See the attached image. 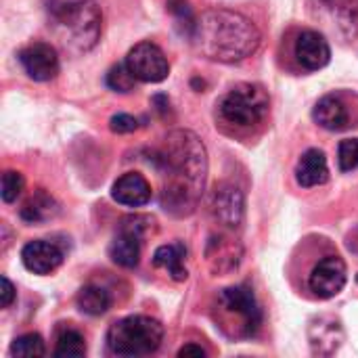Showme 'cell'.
<instances>
[{"label":"cell","instance_id":"484cf974","mask_svg":"<svg viewBox=\"0 0 358 358\" xmlns=\"http://www.w3.org/2000/svg\"><path fill=\"white\" fill-rule=\"evenodd\" d=\"M109 128L115 134H130L138 128V120L130 113H117L109 120Z\"/></svg>","mask_w":358,"mask_h":358},{"label":"cell","instance_id":"603a6c76","mask_svg":"<svg viewBox=\"0 0 358 358\" xmlns=\"http://www.w3.org/2000/svg\"><path fill=\"white\" fill-rule=\"evenodd\" d=\"M136 82H138V80H136V78H134V73L128 69L126 61H124V63L113 65V67L107 71V78H105V84H107L113 92H122V94H126V92L134 90Z\"/></svg>","mask_w":358,"mask_h":358},{"label":"cell","instance_id":"44dd1931","mask_svg":"<svg viewBox=\"0 0 358 358\" xmlns=\"http://www.w3.org/2000/svg\"><path fill=\"white\" fill-rule=\"evenodd\" d=\"M57 358H78L86 355V340L80 331L76 329H65L59 338H57V346L55 352Z\"/></svg>","mask_w":358,"mask_h":358},{"label":"cell","instance_id":"4fadbf2b","mask_svg":"<svg viewBox=\"0 0 358 358\" xmlns=\"http://www.w3.org/2000/svg\"><path fill=\"white\" fill-rule=\"evenodd\" d=\"M313 120L329 132H342L352 126L350 109L346 101L338 94H325L323 99H319L313 109Z\"/></svg>","mask_w":358,"mask_h":358},{"label":"cell","instance_id":"7a4b0ae2","mask_svg":"<svg viewBox=\"0 0 358 358\" xmlns=\"http://www.w3.org/2000/svg\"><path fill=\"white\" fill-rule=\"evenodd\" d=\"M260 29L241 13L227 8L206 10L191 36L193 46L212 61L237 63L252 57L260 46Z\"/></svg>","mask_w":358,"mask_h":358},{"label":"cell","instance_id":"7402d4cb","mask_svg":"<svg viewBox=\"0 0 358 358\" xmlns=\"http://www.w3.org/2000/svg\"><path fill=\"white\" fill-rule=\"evenodd\" d=\"M10 355L21 358H40L46 355V346L42 336L38 334H25L19 336L13 344H10Z\"/></svg>","mask_w":358,"mask_h":358},{"label":"cell","instance_id":"8fae6325","mask_svg":"<svg viewBox=\"0 0 358 358\" xmlns=\"http://www.w3.org/2000/svg\"><path fill=\"white\" fill-rule=\"evenodd\" d=\"M63 258H65L63 250L57 243L44 241V239L29 241L21 250V262L34 275H50V273H55L63 264Z\"/></svg>","mask_w":358,"mask_h":358},{"label":"cell","instance_id":"cb8c5ba5","mask_svg":"<svg viewBox=\"0 0 358 358\" xmlns=\"http://www.w3.org/2000/svg\"><path fill=\"white\" fill-rule=\"evenodd\" d=\"M23 187H25V178H23V174H21V172H17V170H6V172L2 174V191H0L2 201H4V203H13V201H17V197L21 195Z\"/></svg>","mask_w":358,"mask_h":358},{"label":"cell","instance_id":"f546056e","mask_svg":"<svg viewBox=\"0 0 358 358\" xmlns=\"http://www.w3.org/2000/svg\"><path fill=\"white\" fill-rule=\"evenodd\" d=\"M357 281H358V275H357Z\"/></svg>","mask_w":358,"mask_h":358},{"label":"cell","instance_id":"5bb4252c","mask_svg":"<svg viewBox=\"0 0 358 358\" xmlns=\"http://www.w3.org/2000/svg\"><path fill=\"white\" fill-rule=\"evenodd\" d=\"M113 201L128 206V208H141L151 201V185L149 180L138 172H128L120 176L111 187Z\"/></svg>","mask_w":358,"mask_h":358},{"label":"cell","instance_id":"6da1fadb","mask_svg":"<svg viewBox=\"0 0 358 358\" xmlns=\"http://www.w3.org/2000/svg\"><path fill=\"white\" fill-rule=\"evenodd\" d=\"M153 164L168 174L162 206L172 214H189L197 206L208 174L206 147L197 134L174 130L166 136V147L155 153Z\"/></svg>","mask_w":358,"mask_h":358},{"label":"cell","instance_id":"2e32d148","mask_svg":"<svg viewBox=\"0 0 358 358\" xmlns=\"http://www.w3.org/2000/svg\"><path fill=\"white\" fill-rule=\"evenodd\" d=\"M308 340L313 346V352L317 355H334L342 340H344V331L340 321L331 319V317H319L310 323L308 327Z\"/></svg>","mask_w":358,"mask_h":358},{"label":"cell","instance_id":"5b68a950","mask_svg":"<svg viewBox=\"0 0 358 358\" xmlns=\"http://www.w3.org/2000/svg\"><path fill=\"white\" fill-rule=\"evenodd\" d=\"M218 109L224 122L248 128L260 124L268 115L271 99L258 84H239L222 96Z\"/></svg>","mask_w":358,"mask_h":358},{"label":"cell","instance_id":"ba28073f","mask_svg":"<svg viewBox=\"0 0 358 358\" xmlns=\"http://www.w3.org/2000/svg\"><path fill=\"white\" fill-rule=\"evenodd\" d=\"M346 281V262L338 254H327L313 266L308 275V289L319 300H331L344 289Z\"/></svg>","mask_w":358,"mask_h":358},{"label":"cell","instance_id":"f1b7e54d","mask_svg":"<svg viewBox=\"0 0 358 358\" xmlns=\"http://www.w3.org/2000/svg\"><path fill=\"white\" fill-rule=\"evenodd\" d=\"M329 4H340V2H344V0H327Z\"/></svg>","mask_w":358,"mask_h":358},{"label":"cell","instance_id":"9a60e30c","mask_svg":"<svg viewBox=\"0 0 358 358\" xmlns=\"http://www.w3.org/2000/svg\"><path fill=\"white\" fill-rule=\"evenodd\" d=\"M296 180L302 189H313L329 180L327 157L321 149H308L296 164Z\"/></svg>","mask_w":358,"mask_h":358},{"label":"cell","instance_id":"52a82bcc","mask_svg":"<svg viewBox=\"0 0 358 358\" xmlns=\"http://www.w3.org/2000/svg\"><path fill=\"white\" fill-rule=\"evenodd\" d=\"M126 65L138 82L159 84L170 73V63L164 50L153 42H138L126 55Z\"/></svg>","mask_w":358,"mask_h":358},{"label":"cell","instance_id":"d4e9b609","mask_svg":"<svg viewBox=\"0 0 358 358\" xmlns=\"http://www.w3.org/2000/svg\"><path fill=\"white\" fill-rule=\"evenodd\" d=\"M338 164L342 172L358 168V138H344L338 147Z\"/></svg>","mask_w":358,"mask_h":358},{"label":"cell","instance_id":"83f0119b","mask_svg":"<svg viewBox=\"0 0 358 358\" xmlns=\"http://www.w3.org/2000/svg\"><path fill=\"white\" fill-rule=\"evenodd\" d=\"M178 357H199V358H203V357H206V350H203L201 346H197V344H187V346H182V348L178 350Z\"/></svg>","mask_w":358,"mask_h":358},{"label":"cell","instance_id":"30bf717a","mask_svg":"<svg viewBox=\"0 0 358 358\" xmlns=\"http://www.w3.org/2000/svg\"><path fill=\"white\" fill-rule=\"evenodd\" d=\"M294 55L302 69L317 71L329 65L331 61V46L323 34L315 29H302L294 42Z\"/></svg>","mask_w":358,"mask_h":358},{"label":"cell","instance_id":"7c38bea8","mask_svg":"<svg viewBox=\"0 0 358 358\" xmlns=\"http://www.w3.org/2000/svg\"><path fill=\"white\" fill-rule=\"evenodd\" d=\"M243 193L235 185H218L210 197V212L224 227H239L243 220Z\"/></svg>","mask_w":358,"mask_h":358},{"label":"cell","instance_id":"3957f363","mask_svg":"<svg viewBox=\"0 0 358 358\" xmlns=\"http://www.w3.org/2000/svg\"><path fill=\"white\" fill-rule=\"evenodd\" d=\"M164 342V325L145 315H132L113 323L107 331V348L115 357H149Z\"/></svg>","mask_w":358,"mask_h":358},{"label":"cell","instance_id":"9c48e42d","mask_svg":"<svg viewBox=\"0 0 358 358\" xmlns=\"http://www.w3.org/2000/svg\"><path fill=\"white\" fill-rule=\"evenodd\" d=\"M19 63L34 82H50L59 73V55L48 42H34L19 52Z\"/></svg>","mask_w":358,"mask_h":358},{"label":"cell","instance_id":"e0dca14e","mask_svg":"<svg viewBox=\"0 0 358 358\" xmlns=\"http://www.w3.org/2000/svg\"><path fill=\"white\" fill-rule=\"evenodd\" d=\"M57 214H59V203H57L55 197L48 195L44 189L34 191V193L25 199V203H23V208H21V212H19L21 220L27 222V224H42V222H48V220H52Z\"/></svg>","mask_w":358,"mask_h":358},{"label":"cell","instance_id":"8992f818","mask_svg":"<svg viewBox=\"0 0 358 358\" xmlns=\"http://www.w3.org/2000/svg\"><path fill=\"white\" fill-rule=\"evenodd\" d=\"M218 306L239 317L243 336H254L262 325V310L254 296V289L250 285H233L218 294Z\"/></svg>","mask_w":358,"mask_h":358},{"label":"cell","instance_id":"277c9868","mask_svg":"<svg viewBox=\"0 0 358 358\" xmlns=\"http://www.w3.org/2000/svg\"><path fill=\"white\" fill-rule=\"evenodd\" d=\"M52 19L63 34V42L78 52L96 46L101 38L103 13L94 0H76L61 4L52 10Z\"/></svg>","mask_w":358,"mask_h":358},{"label":"cell","instance_id":"ffe728a7","mask_svg":"<svg viewBox=\"0 0 358 358\" xmlns=\"http://www.w3.org/2000/svg\"><path fill=\"white\" fill-rule=\"evenodd\" d=\"M76 304H78L80 313H84L88 317H101L109 310L111 296L107 289H103L99 285H84L76 296Z\"/></svg>","mask_w":358,"mask_h":358},{"label":"cell","instance_id":"4316f807","mask_svg":"<svg viewBox=\"0 0 358 358\" xmlns=\"http://www.w3.org/2000/svg\"><path fill=\"white\" fill-rule=\"evenodd\" d=\"M15 302V287L8 281V277H2V292H0V304L2 308H10V304Z\"/></svg>","mask_w":358,"mask_h":358},{"label":"cell","instance_id":"ac0fdd59","mask_svg":"<svg viewBox=\"0 0 358 358\" xmlns=\"http://www.w3.org/2000/svg\"><path fill=\"white\" fill-rule=\"evenodd\" d=\"M185 260H187V248L182 243L162 245L153 254V266L164 268L174 281H187L189 271L185 266Z\"/></svg>","mask_w":358,"mask_h":358},{"label":"cell","instance_id":"d6986e66","mask_svg":"<svg viewBox=\"0 0 358 358\" xmlns=\"http://www.w3.org/2000/svg\"><path fill=\"white\" fill-rule=\"evenodd\" d=\"M141 237L120 231L109 245V258L122 268H136L141 262Z\"/></svg>","mask_w":358,"mask_h":358}]
</instances>
